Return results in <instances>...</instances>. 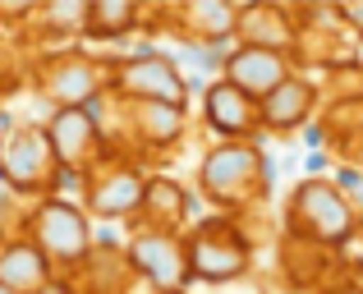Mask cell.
<instances>
[{
  "label": "cell",
  "mask_w": 363,
  "mask_h": 294,
  "mask_svg": "<svg viewBox=\"0 0 363 294\" xmlns=\"http://www.w3.org/2000/svg\"><path fill=\"white\" fill-rule=\"evenodd\" d=\"M194 188L216 216H248L262 212L272 198V161L262 138L257 143H212L198 157Z\"/></svg>",
  "instance_id": "1"
},
{
  "label": "cell",
  "mask_w": 363,
  "mask_h": 294,
  "mask_svg": "<svg viewBox=\"0 0 363 294\" xmlns=\"http://www.w3.org/2000/svg\"><path fill=\"white\" fill-rule=\"evenodd\" d=\"M23 74L33 92L46 101V111H83L106 92L111 55L88 51V46H55V51L28 55Z\"/></svg>",
  "instance_id": "2"
},
{
  "label": "cell",
  "mask_w": 363,
  "mask_h": 294,
  "mask_svg": "<svg viewBox=\"0 0 363 294\" xmlns=\"http://www.w3.org/2000/svg\"><path fill=\"white\" fill-rule=\"evenodd\" d=\"M281 234L303 244H318L327 253H345V244L359 234V212L345 203L331 179H299L285 193L281 207Z\"/></svg>",
  "instance_id": "3"
},
{
  "label": "cell",
  "mask_w": 363,
  "mask_h": 294,
  "mask_svg": "<svg viewBox=\"0 0 363 294\" xmlns=\"http://www.w3.org/2000/svg\"><path fill=\"white\" fill-rule=\"evenodd\" d=\"M23 234L37 244V253L51 262L55 276H74V271L83 267V258L92 253V244H97V225L88 221L79 198H60V193L28 203Z\"/></svg>",
  "instance_id": "4"
},
{
  "label": "cell",
  "mask_w": 363,
  "mask_h": 294,
  "mask_svg": "<svg viewBox=\"0 0 363 294\" xmlns=\"http://www.w3.org/2000/svg\"><path fill=\"white\" fill-rule=\"evenodd\" d=\"M184 258H189V285H235L253 271L257 249L248 244L235 216H203L184 230Z\"/></svg>",
  "instance_id": "5"
},
{
  "label": "cell",
  "mask_w": 363,
  "mask_h": 294,
  "mask_svg": "<svg viewBox=\"0 0 363 294\" xmlns=\"http://www.w3.org/2000/svg\"><path fill=\"white\" fill-rule=\"evenodd\" d=\"M0 179H5V193L18 198V203H37V198L55 193L60 166L46 147L42 120L0 115Z\"/></svg>",
  "instance_id": "6"
},
{
  "label": "cell",
  "mask_w": 363,
  "mask_h": 294,
  "mask_svg": "<svg viewBox=\"0 0 363 294\" xmlns=\"http://www.w3.org/2000/svg\"><path fill=\"white\" fill-rule=\"evenodd\" d=\"M147 166L129 152H106L88 175L79 179V207L92 225H129L138 216Z\"/></svg>",
  "instance_id": "7"
},
{
  "label": "cell",
  "mask_w": 363,
  "mask_h": 294,
  "mask_svg": "<svg viewBox=\"0 0 363 294\" xmlns=\"http://www.w3.org/2000/svg\"><path fill=\"white\" fill-rule=\"evenodd\" d=\"M111 97L120 101H161V106H189V83L179 79L175 60H170L161 46H138V51L111 55Z\"/></svg>",
  "instance_id": "8"
},
{
  "label": "cell",
  "mask_w": 363,
  "mask_h": 294,
  "mask_svg": "<svg viewBox=\"0 0 363 294\" xmlns=\"http://www.w3.org/2000/svg\"><path fill=\"white\" fill-rule=\"evenodd\" d=\"M194 115L189 106H161V101H124V152L138 157L147 170H161V161L175 157L189 143Z\"/></svg>",
  "instance_id": "9"
},
{
  "label": "cell",
  "mask_w": 363,
  "mask_h": 294,
  "mask_svg": "<svg viewBox=\"0 0 363 294\" xmlns=\"http://www.w3.org/2000/svg\"><path fill=\"white\" fill-rule=\"evenodd\" d=\"M120 249H124V262H129L133 281H138L147 294H161V290H189L184 234L129 225V234L120 239Z\"/></svg>",
  "instance_id": "10"
},
{
  "label": "cell",
  "mask_w": 363,
  "mask_h": 294,
  "mask_svg": "<svg viewBox=\"0 0 363 294\" xmlns=\"http://www.w3.org/2000/svg\"><path fill=\"white\" fill-rule=\"evenodd\" d=\"M46 147H51L60 175H88L101 157H106V143H101V129L88 111H46L42 120Z\"/></svg>",
  "instance_id": "11"
},
{
  "label": "cell",
  "mask_w": 363,
  "mask_h": 294,
  "mask_svg": "<svg viewBox=\"0 0 363 294\" xmlns=\"http://www.w3.org/2000/svg\"><path fill=\"white\" fill-rule=\"evenodd\" d=\"M198 125L212 134V143H257V101L230 88L225 79H212L198 92Z\"/></svg>",
  "instance_id": "12"
},
{
  "label": "cell",
  "mask_w": 363,
  "mask_h": 294,
  "mask_svg": "<svg viewBox=\"0 0 363 294\" xmlns=\"http://www.w3.org/2000/svg\"><path fill=\"white\" fill-rule=\"evenodd\" d=\"M322 97H318V79L313 74H290L281 88H272L257 101V129L262 138H294L318 120Z\"/></svg>",
  "instance_id": "13"
},
{
  "label": "cell",
  "mask_w": 363,
  "mask_h": 294,
  "mask_svg": "<svg viewBox=\"0 0 363 294\" xmlns=\"http://www.w3.org/2000/svg\"><path fill=\"white\" fill-rule=\"evenodd\" d=\"M294 42H299V5H281V0L235 5V46L294 55Z\"/></svg>",
  "instance_id": "14"
},
{
  "label": "cell",
  "mask_w": 363,
  "mask_h": 294,
  "mask_svg": "<svg viewBox=\"0 0 363 294\" xmlns=\"http://www.w3.org/2000/svg\"><path fill=\"white\" fill-rule=\"evenodd\" d=\"M194 188L184 184L179 175L170 170H147V184H143V203L138 216L129 225H143V230H170V234H184L194 225Z\"/></svg>",
  "instance_id": "15"
},
{
  "label": "cell",
  "mask_w": 363,
  "mask_h": 294,
  "mask_svg": "<svg viewBox=\"0 0 363 294\" xmlns=\"http://www.w3.org/2000/svg\"><path fill=\"white\" fill-rule=\"evenodd\" d=\"M290 74H299L294 55H281V51H257V46H230L221 55V79L230 88H240L244 97L262 101L272 88H281Z\"/></svg>",
  "instance_id": "16"
},
{
  "label": "cell",
  "mask_w": 363,
  "mask_h": 294,
  "mask_svg": "<svg viewBox=\"0 0 363 294\" xmlns=\"http://www.w3.org/2000/svg\"><path fill=\"white\" fill-rule=\"evenodd\" d=\"M276 267H281L285 290L318 294L322 285H331V281L340 276V253H327V249H318V244L281 234V244H276Z\"/></svg>",
  "instance_id": "17"
},
{
  "label": "cell",
  "mask_w": 363,
  "mask_h": 294,
  "mask_svg": "<svg viewBox=\"0 0 363 294\" xmlns=\"http://www.w3.org/2000/svg\"><path fill=\"white\" fill-rule=\"evenodd\" d=\"M69 281L79 285V294H147L138 281H133L120 239H106V234H97L92 253L83 258V267L74 271Z\"/></svg>",
  "instance_id": "18"
},
{
  "label": "cell",
  "mask_w": 363,
  "mask_h": 294,
  "mask_svg": "<svg viewBox=\"0 0 363 294\" xmlns=\"http://www.w3.org/2000/svg\"><path fill=\"white\" fill-rule=\"evenodd\" d=\"M313 125H318L322 147L331 152L336 166L363 170V101H331L318 111Z\"/></svg>",
  "instance_id": "19"
},
{
  "label": "cell",
  "mask_w": 363,
  "mask_h": 294,
  "mask_svg": "<svg viewBox=\"0 0 363 294\" xmlns=\"http://www.w3.org/2000/svg\"><path fill=\"white\" fill-rule=\"evenodd\" d=\"M51 276H55L51 262L37 253L28 234L0 239V294H37Z\"/></svg>",
  "instance_id": "20"
},
{
  "label": "cell",
  "mask_w": 363,
  "mask_h": 294,
  "mask_svg": "<svg viewBox=\"0 0 363 294\" xmlns=\"http://www.w3.org/2000/svg\"><path fill=\"white\" fill-rule=\"evenodd\" d=\"M143 18L147 5H133V0H88V28H83V46L97 42H124V37L143 33Z\"/></svg>",
  "instance_id": "21"
},
{
  "label": "cell",
  "mask_w": 363,
  "mask_h": 294,
  "mask_svg": "<svg viewBox=\"0 0 363 294\" xmlns=\"http://www.w3.org/2000/svg\"><path fill=\"white\" fill-rule=\"evenodd\" d=\"M318 97H322V106H331V101H363V60L322 69L318 74Z\"/></svg>",
  "instance_id": "22"
},
{
  "label": "cell",
  "mask_w": 363,
  "mask_h": 294,
  "mask_svg": "<svg viewBox=\"0 0 363 294\" xmlns=\"http://www.w3.org/2000/svg\"><path fill=\"white\" fill-rule=\"evenodd\" d=\"M340 271L363 285V234H354V239L345 244V253H340Z\"/></svg>",
  "instance_id": "23"
},
{
  "label": "cell",
  "mask_w": 363,
  "mask_h": 294,
  "mask_svg": "<svg viewBox=\"0 0 363 294\" xmlns=\"http://www.w3.org/2000/svg\"><path fill=\"white\" fill-rule=\"evenodd\" d=\"M318 294H363V285H359V281H350L345 271H340V276L331 281V285H322Z\"/></svg>",
  "instance_id": "24"
},
{
  "label": "cell",
  "mask_w": 363,
  "mask_h": 294,
  "mask_svg": "<svg viewBox=\"0 0 363 294\" xmlns=\"http://www.w3.org/2000/svg\"><path fill=\"white\" fill-rule=\"evenodd\" d=\"M37 294H79V285H74L69 276H51V281H46V285L37 290Z\"/></svg>",
  "instance_id": "25"
},
{
  "label": "cell",
  "mask_w": 363,
  "mask_h": 294,
  "mask_svg": "<svg viewBox=\"0 0 363 294\" xmlns=\"http://www.w3.org/2000/svg\"><path fill=\"white\" fill-rule=\"evenodd\" d=\"M161 294H194V290H161Z\"/></svg>",
  "instance_id": "26"
},
{
  "label": "cell",
  "mask_w": 363,
  "mask_h": 294,
  "mask_svg": "<svg viewBox=\"0 0 363 294\" xmlns=\"http://www.w3.org/2000/svg\"><path fill=\"white\" fill-rule=\"evenodd\" d=\"M359 234H363V216H359Z\"/></svg>",
  "instance_id": "27"
},
{
  "label": "cell",
  "mask_w": 363,
  "mask_h": 294,
  "mask_svg": "<svg viewBox=\"0 0 363 294\" xmlns=\"http://www.w3.org/2000/svg\"><path fill=\"white\" fill-rule=\"evenodd\" d=\"M0 193H5V179H0Z\"/></svg>",
  "instance_id": "28"
}]
</instances>
